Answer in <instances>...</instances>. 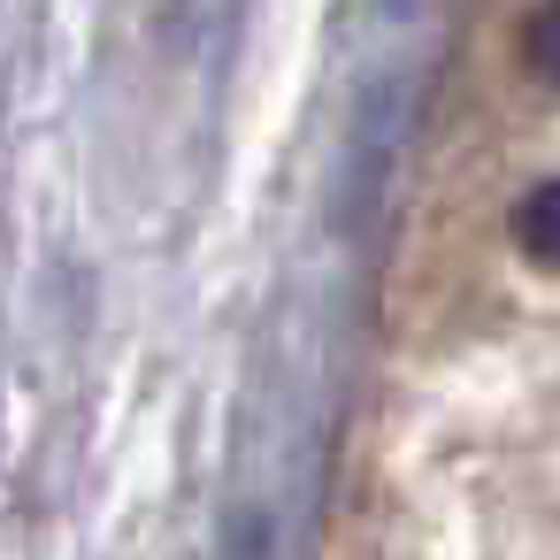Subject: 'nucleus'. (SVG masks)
Instances as JSON below:
<instances>
[{
	"instance_id": "obj_1",
	"label": "nucleus",
	"mask_w": 560,
	"mask_h": 560,
	"mask_svg": "<svg viewBox=\"0 0 560 560\" xmlns=\"http://www.w3.org/2000/svg\"><path fill=\"white\" fill-rule=\"evenodd\" d=\"M514 246L537 269H560V177H545V185H529L514 200Z\"/></svg>"
},
{
	"instance_id": "obj_2",
	"label": "nucleus",
	"mask_w": 560,
	"mask_h": 560,
	"mask_svg": "<svg viewBox=\"0 0 560 560\" xmlns=\"http://www.w3.org/2000/svg\"><path fill=\"white\" fill-rule=\"evenodd\" d=\"M522 70L560 93V0H537L522 16Z\"/></svg>"
}]
</instances>
